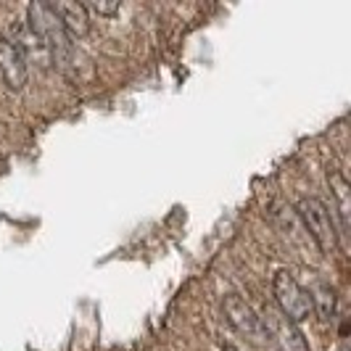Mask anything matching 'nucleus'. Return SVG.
Returning a JSON list of instances; mask_svg holds the SVG:
<instances>
[{"instance_id": "7ed1b4c3", "label": "nucleus", "mask_w": 351, "mask_h": 351, "mask_svg": "<svg viewBox=\"0 0 351 351\" xmlns=\"http://www.w3.org/2000/svg\"><path fill=\"white\" fill-rule=\"evenodd\" d=\"M272 296H275V304H278V312L288 317L293 325L315 317V306H312V299H309V291L293 275H288L285 269H280L275 275V280H272Z\"/></svg>"}, {"instance_id": "20e7f679", "label": "nucleus", "mask_w": 351, "mask_h": 351, "mask_svg": "<svg viewBox=\"0 0 351 351\" xmlns=\"http://www.w3.org/2000/svg\"><path fill=\"white\" fill-rule=\"evenodd\" d=\"M222 312H225V319H228L230 325L241 335H246V338L256 341V343H269L262 319H259L256 309H254L246 299H241L238 293H228V296L222 299Z\"/></svg>"}, {"instance_id": "9b49d317", "label": "nucleus", "mask_w": 351, "mask_h": 351, "mask_svg": "<svg viewBox=\"0 0 351 351\" xmlns=\"http://www.w3.org/2000/svg\"><path fill=\"white\" fill-rule=\"evenodd\" d=\"M222 351H238V349H235V346H225Z\"/></svg>"}, {"instance_id": "f257e3e1", "label": "nucleus", "mask_w": 351, "mask_h": 351, "mask_svg": "<svg viewBox=\"0 0 351 351\" xmlns=\"http://www.w3.org/2000/svg\"><path fill=\"white\" fill-rule=\"evenodd\" d=\"M27 27L35 35V40L53 56V61L64 69L69 64V58L74 56V48L69 43V35L64 32L58 16L53 14V5L45 0H35L27 8Z\"/></svg>"}, {"instance_id": "6e6552de", "label": "nucleus", "mask_w": 351, "mask_h": 351, "mask_svg": "<svg viewBox=\"0 0 351 351\" xmlns=\"http://www.w3.org/2000/svg\"><path fill=\"white\" fill-rule=\"evenodd\" d=\"M328 185H330V193L335 198V211H338V235H346L349 230V182L341 172H328Z\"/></svg>"}, {"instance_id": "9d476101", "label": "nucleus", "mask_w": 351, "mask_h": 351, "mask_svg": "<svg viewBox=\"0 0 351 351\" xmlns=\"http://www.w3.org/2000/svg\"><path fill=\"white\" fill-rule=\"evenodd\" d=\"M119 8H122L119 3H101V0H95V3L85 5V11H93V14H98V16H117Z\"/></svg>"}, {"instance_id": "39448f33", "label": "nucleus", "mask_w": 351, "mask_h": 351, "mask_svg": "<svg viewBox=\"0 0 351 351\" xmlns=\"http://www.w3.org/2000/svg\"><path fill=\"white\" fill-rule=\"evenodd\" d=\"M267 330V338L272 343H278L280 351H309L306 341H304V333L299 330V325H293L285 315L278 312V306H267L264 315L259 317Z\"/></svg>"}, {"instance_id": "f03ea898", "label": "nucleus", "mask_w": 351, "mask_h": 351, "mask_svg": "<svg viewBox=\"0 0 351 351\" xmlns=\"http://www.w3.org/2000/svg\"><path fill=\"white\" fill-rule=\"evenodd\" d=\"M293 211L301 219L306 235L312 238L317 251L319 254H333L335 248H338V228H335L333 211L328 209L319 198H315V195L301 198Z\"/></svg>"}, {"instance_id": "1a4fd4ad", "label": "nucleus", "mask_w": 351, "mask_h": 351, "mask_svg": "<svg viewBox=\"0 0 351 351\" xmlns=\"http://www.w3.org/2000/svg\"><path fill=\"white\" fill-rule=\"evenodd\" d=\"M309 291V299H312V306H315V315L322 317V319H330L335 315V291L330 282L317 280L315 288H306Z\"/></svg>"}, {"instance_id": "423d86ee", "label": "nucleus", "mask_w": 351, "mask_h": 351, "mask_svg": "<svg viewBox=\"0 0 351 351\" xmlns=\"http://www.w3.org/2000/svg\"><path fill=\"white\" fill-rule=\"evenodd\" d=\"M0 80L5 82L8 90H24L27 80H29V69H27V56L16 51L14 43H8L5 37H0Z\"/></svg>"}, {"instance_id": "0eeeda50", "label": "nucleus", "mask_w": 351, "mask_h": 351, "mask_svg": "<svg viewBox=\"0 0 351 351\" xmlns=\"http://www.w3.org/2000/svg\"><path fill=\"white\" fill-rule=\"evenodd\" d=\"M53 5V14L58 16L64 32L71 37H88L90 32V16L85 11L82 3H51Z\"/></svg>"}]
</instances>
